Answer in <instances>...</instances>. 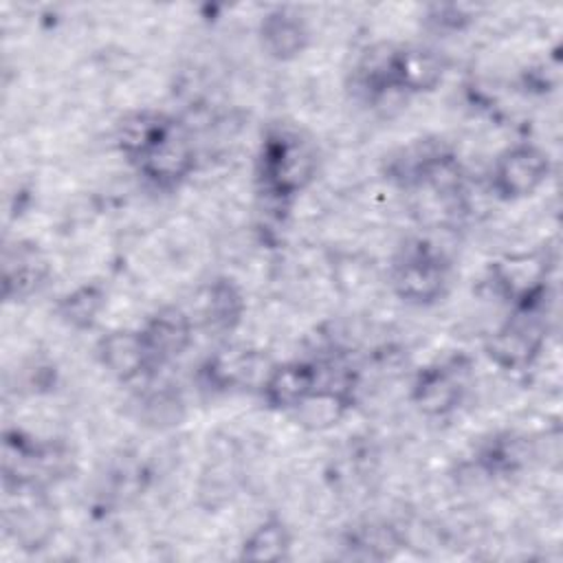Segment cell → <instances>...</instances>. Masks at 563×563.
Wrapping results in <instances>:
<instances>
[{
	"instance_id": "1",
	"label": "cell",
	"mask_w": 563,
	"mask_h": 563,
	"mask_svg": "<svg viewBox=\"0 0 563 563\" xmlns=\"http://www.w3.org/2000/svg\"><path fill=\"white\" fill-rule=\"evenodd\" d=\"M319 169L317 145L299 130L273 128L255 158V185L273 207H288L314 180Z\"/></svg>"
},
{
	"instance_id": "2",
	"label": "cell",
	"mask_w": 563,
	"mask_h": 563,
	"mask_svg": "<svg viewBox=\"0 0 563 563\" xmlns=\"http://www.w3.org/2000/svg\"><path fill=\"white\" fill-rule=\"evenodd\" d=\"M451 286V262L429 240L407 242L389 266V288L407 306L424 308L438 303Z\"/></svg>"
},
{
	"instance_id": "3",
	"label": "cell",
	"mask_w": 563,
	"mask_h": 563,
	"mask_svg": "<svg viewBox=\"0 0 563 563\" xmlns=\"http://www.w3.org/2000/svg\"><path fill=\"white\" fill-rule=\"evenodd\" d=\"M545 332V306L515 308L508 319L486 336L484 352L499 369L526 372L541 356Z\"/></svg>"
},
{
	"instance_id": "4",
	"label": "cell",
	"mask_w": 563,
	"mask_h": 563,
	"mask_svg": "<svg viewBox=\"0 0 563 563\" xmlns=\"http://www.w3.org/2000/svg\"><path fill=\"white\" fill-rule=\"evenodd\" d=\"M471 365L464 356L420 367L411 380L409 400L427 418H446L460 409L468 394Z\"/></svg>"
},
{
	"instance_id": "5",
	"label": "cell",
	"mask_w": 563,
	"mask_h": 563,
	"mask_svg": "<svg viewBox=\"0 0 563 563\" xmlns=\"http://www.w3.org/2000/svg\"><path fill=\"white\" fill-rule=\"evenodd\" d=\"M550 257L545 251L515 253L497 260L488 275L493 290L510 303V308H541L548 301Z\"/></svg>"
},
{
	"instance_id": "6",
	"label": "cell",
	"mask_w": 563,
	"mask_h": 563,
	"mask_svg": "<svg viewBox=\"0 0 563 563\" xmlns=\"http://www.w3.org/2000/svg\"><path fill=\"white\" fill-rule=\"evenodd\" d=\"M552 161L537 143H515L501 150L490 167V191L506 202L532 196L550 176Z\"/></svg>"
},
{
	"instance_id": "7",
	"label": "cell",
	"mask_w": 563,
	"mask_h": 563,
	"mask_svg": "<svg viewBox=\"0 0 563 563\" xmlns=\"http://www.w3.org/2000/svg\"><path fill=\"white\" fill-rule=\"evenodd\" d=\"M198 154L185 123L176 125L134 165L136 172L156 189H178L196 169Z\"/></svg>"
},
{
	"instance_id": "8",
	"label": "cell",
	"mask_w": 563,
	"mask_h": 563,
	"mask_svg": "<svg viewBox=\"0 0 563 563\" xmlns=\"http://www.w3.org/2000/svg\"><path fill=\"white\" fill-rule=\"evenodd\" d=\"M321 378L323 363L312 358H290L271 363L257 389L268 409L292 413L319 387Z\"/></svg>"
},
{
	"instance_id": "9",
	"label": "cell",
	"mask_w": 563,
	"mask_h": 563,
	"mask_svg": "<svg viewBox=\"0 0 563 563\" xmlns=\"http://www.w3.org/2000/svg\"><path fill=\"white\" fill-rule=\"evenodd\" d=\"M139 330L147 347L150 361L154 369H158L180 358L189 350L194 341L196 321L185 308L167 303L154 310Z\"/></svg>"
},
{
	"instance_id": "10",
	"label": "cell",
	"mask_w": 563,
	"mask_h": 563,
	"mask_svg": "<svg viewBox=\"0 0 563 563\" xmlns=\"http://www.w3.org/2000/svg\"><path fill=\"white\" fill-rule=\"evenodd\" d=\"M446 70L444 57L422 44H391L389 81L396 95H422L438 88Z\"/></svg>"
},
{
	"instance_id": "11",
	"label": "cell",
	"mask_w": 563,
	"mask_h": 563,
	"mask_svg": "<svg viewBox=\"0 0 563 563\" xmlns=\"http://www.w3.org/2000/svg\"><path fill=\"white\" fill-rule=\"evenodd\" d=\"M257 369H262L260 352L251 347L231 345L218 350L216 354L202 361V365L198 367V383L209 394H229L235 389H246L253 383L260 387L264 374H257Z\"/></svg>"
},
{
	"instance_id": "12",
	"label": "cell",
	"mask_w": 563,
	"mask_h": 563,
	"mask_svg": "<svg viewBox=\"0 0 563 563\" xmlns=\"http://www.w3.org/2000/svg\"><path fill=\"white\" fill-rule=\"evenodd\" d=\"M97 363L119 383H132L154 372L141 330L114 328L97 339Z\"/></svg>"
},
{
	"instance_id": "13",
	"label": "cell",
	"mask_w": 563,
	"mask_h": 563,
	"mask_svg": "<svg viewBox=\"0 0 563 563\" xmlns=\"http://www.w3.org/2000/svg\"><path fill=\"white\" fill-rule=\"evenodd\" d=\"M354 376L352 372L339 369L336 378H325V365H323V378L319 387L292 411L301 427L310 431H323L334 427L354 405Z\"/></svg>"
},
{
	"instance_id": "14",
	"label": "cell",
	"mask_w": 563,
	"mask_h": 563,
	"mask_svg": "<svg viewBox=\"0 0 563 563\" xmlns=\"http://www.w3.org/2000/svg\"><path fill=\"white\" fill-rule=\"evenodd\" d=\"M260 44L264 53L277 62H292L310 44L306 18L292 7H275L260 20Z\"/></svg>"
},
{
	"instance_id": "15",
	"label": "cell",
	"mask_w": 563,
	"mask_h": 563,
	"mask_svg": "<svg viewBox=\"0 0 563 563\" xmlns=\"http://www.w3.org/2000/svg\"><path fill=\"white\" fill-rule=\"evenodd\" d=\"M244 312L246 299L242 288L231 277L220 275L202 286L191 317H198L205 328L227 334L240 325Z\"/></svg>"
},
{
	"instance_id": "16",
	"label": "cell",
	"mask_w": 563,
	"mask_h": 563,
	"mask_svg": "<svg viewBox=\"0 0 563 563\" xmlns=\"http://www.w3.org/2000/svg\"><path fill=\"white\" fill-rule=\"evenodd\" d=\"M176 119L152 108L123 114L114 128V143L128 163L136 165L172 128Z\"/></svg>"
},
{
	"instance_id": "17",
	"label": "cell",
	"mask_w": 563,
	"mask_h": 563,
	"mask_svg": "<svg viewBox=\"0 0 563 563\" xmlns=\"http://www.w3.org/2000/svg\"><path fill=\"white\" fill-rule=\"evenodd\" d=\"M48 277V264L33 244L7 246L2 255V297L22 301L35 295Z\"/></svg>"
},
{
	"instance_id": "18",
	"label": "cell",
	"mask_w": 563,
	"mask_h": 563,
	"mask_svg": "<svg viewBox=\"0 0 563 563\" xmlns=\"http://www.w3.org/2000/svg\"><path fill=\"white\" fill-rule=\"evenodd\" d=\"M402 534L387 521H363L345 532V556L358 561H385L402 548Z\"/></svg>"
},
{
	"instance_id": "19",
	"label": "cell",
	"mask_w": 563,
	"mask_h": 563,
	"mask_svg": "<svg viewBox=\"0 0 563 563\" xmlns=\"http://www.w3.org/2000/svg\"><path fill=\"white\" fill-rule=\"evenodd\" d=\"M292 548V532L288 523L277 517L268 515L262 519L240 543L238 556L242 561H284L290 556Z\"/></svg>"
},
{
	"instance_id": "20",
	"label": "cell",
	"mask_w": 563,
	"mask_h": 563,
	"mask_svg": "<svg viewBox=\"0 0 563 563\" xmlns=\"http://www.w3.org/2000/svg\"><path fill=\"white\" fill-rule=\"evenodd\" d=\"M108 301V292L99 282H86L59 297L55 312L57 319L73 330H90Z\"/></svg>"
},
{
	"instance_id": "21",
	"label": "cell",
	"mask_w": 563,
	"mask_h": 563,
	"mask_svg": "<svg viewBox=\"0 0 563 563\" xmlns=\"http://www.w3.org/2000/svg\"><path fill=\"white\" fill-rule=\"evenodd\" d=\"M528 460V440L517 433L504 431L490 435L475 453V466L490 477L510 475Z\"/></svg>"
}]
</instances>
